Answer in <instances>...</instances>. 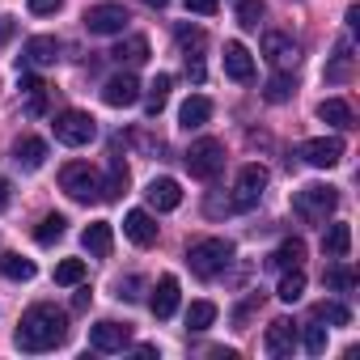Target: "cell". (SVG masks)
Wrapping results in <instances>:
<instances>
[{"instance_id":"6da1fadb","label":"cell","mask_w":360,"mask_h":360,"mask_svg":"<svg viewBox=\"0 0 360 360\" xmlns=\"http://www.w3.org/2000/svg\"><path fill=\"white\" fill-rule=\"evenodd\" d=\"M68 339V314L39 301L22 314V326H18V347L22 352H51Z\"/></svg>"},{"instance_id":"7a4b0ae2","label":"cell","mask_w":360,"mask_h":360,"mask_svg":"<svg viewBox=\"0 0 360 360\" xmlns=\"http://www.w3.org/2000/svg\"><path fill=\"white\" fill-rule=\"evenodd\" d=\"M187 263H191V271H195L200 280H217V276L233 263V246H229L225 238H204V242L191 246Z\"/></svg>"},{"instance_id":"3957f363","label":"cell","mask_w":360,"mask_h":360,"mask_svg":"<svg viewBox=\"0 0 360 360\" xmlns=\"http://www.w3.org/2000/svg\"><path fill=\"white\" fill-rule=\"evenodd\" d=\"M60 187H64V195L77 200V204L102 200V178H98V169H94L89 161H68V165L60 169Z\"/></svg>"},{"instance_id":"277c9868","label":"cell","mask_w":360,"mask_h":360,"mask_svg":"<svg viewBox=\"0 0 360 360\" xmlns=\"http://www.w3.org/2000/svg\"><path fill=\"white\" fill-rule=\"evenodd\" d=\"M335 204H339V191L335 187H326V183H309V187H301L297 195H292V212L301 217V221H326L330 212H335Z\"/></svg>"},{"instance_id":"5b68a950","label":"cell","mask_w":360,"mask_h":360,"mask_svg":"<svg viewBox=\"0 0 360 360\" xmlns=\"http://www.w3.org/2000/svg\"><path fill=\"white\" fill-rule=\"evenodd\" d=\"M187 169H191V178H204V183H212V178L225 169V144L212 140V136L195 140V144L187 148Z\"/></svg>"},{"instance_id":"8992f818","label":"cell","mask_w":360,"mask_h":360,"mask_svg":"<svg viewBox=\"0 0 360 360\" xmlns=\"http://www.w3.org/2000/svg\"><path fill=\"white\" fill-rule=\"evenodd\" d=\"M51 127H56V140L68 144V148H81V144H89L98 136V123L85 110H64V115H56Z\"/></svg>"},{"instance_id":"52a82bcc","label":"cell","mask_w":360,"mask_h":360,"mask_svg":"<svg viewBox=\"0 0 360 360\" xmlns=\"http://www.w3.org/2000/svg\"><path fill=\"white\" fill-rule=\"evenodd\" d=\"M301 161L314 165V169H330V165L343 161V140L339 136H314V140L301 144Z\"/></svg>"},{"instance_id":"ba28073f","label":"cell","mask_w":360,"mask_h":360,"mask_svg":"<svg viewBox=\"0 0 360 360\" xmlns=\"http://www.w3.org/2000/svg\"><path fill=\"white\" fill-rule=\"evenodd\" d=\"M263 187H267V169H263V165H242V174H238V195H233V208H238V212L255 208V204L263 200Z\"/></svg>"},{"instance_id":"9c48e42d","label":"cell","mask_w":360,"mask_h":360,"mask_svg":"<svg viewBox=\"0 0 360 360\" xmlns=\"http://www.w3.org/2000/svg\"><path fill=\"white\" fill-rule=\"evenodd\" d=\"M127 26V9L123 5H94L85 13V30L89 34H123Z\"/></svg>"},{"instance_id":"30bf717a","label":"cell","mask_w":360,"mask_h":360,"mask_svg":"<svg viewBox=\"0 0 360 360\" xmlns=\"http://www.w3.org/2000/svg\"><path fill=\"white\" fill-rule=\"evenodd\" d=\"M263 347H267V356H276V360H288V356L297 352V322H288V318H276V322L267 326V335H263Z\"/></svg>"},{"instance_id":"8fae6325","label":"cell","mask_w":360,"mask_h":360,"mask_svg":"<svg viewBox=\"0 0 360 360\" xmlns=\"http://www.w3.org/2000/svg\"><path fill=\"white\" fill-rule=\"evenodd\" d=\"M102 102H106V106H136V102H140V81H136L131 72L110 77V81L102 85Z\"/></svg>"},{"instance_id":"7c38bea8","label":"cell","mask_w":360,"mask_h":360,"mask_svg":"<svg viewBox=\"0 0 360 360\" xmlns=\"http://www.w3.org/2000/svg\"><path fill=\"white\" fill-rule=\"evenodd\" d=\"M127 339H131V326L123 322H94L89 326V343L98 347V352H123L127 347Z\"/></svg>"},{"instance_id":"4fadbf2b","label":"cell","mask_w":360,"mask_h":360,"mask_svg":"<svg viewBox=\"0 0 360 360\" xmlns=\"http://www.w3.org/2000/svg\"><path fill=\"white\" fill-rule=\"evenodd\" d=\"M22 60H26V68H51L60 60V43L51 34H34L26 43V51H22Z\"/></svg>"},{"instance_id":"5bb4252c","label":"cell","mask_w":360,"mask_h":360,"mask_svg":"<svg viewBox=\"0 0 360 360\" xmlns=\"http://www.w3.org/2000/svg\"><path fill=\"white\" fill-rule=\"evenodd\" d=\"M144 195H148V204H153L157 212H174L178 204H183V187H178L174 178H153Z\"/></svg>"},{"instance_id":"9a60e30c","label":"cell","mask_w":360,"mask_h":360,"mask_svg":"<svg viewBox=\"0 0 360 360\" xmlns=\"http://www.w3.org/2000/svg\"><path fill=\"white\" fill-rule=\"evenodd\" d=\"M123 233H127L136 246H153V242H157V221H153L144 208H131V212L123 217Z\"/></svg>"},{"instance_id":"2e32d148","label":"cell","mask_w":360,"mask_h":360,"mask_svg":"<svg viewBox=\"0 0 360 360\" xmlns=\"http://www.w3.org/2000/svg\"><path fill=\"white\" fill-rule=\"evenodd\" d=\"M148 309L157 318H174V309H178V276H161L157 280V288L148 297Z\"/></svg>"},{"instance_id":"e0dca14e","label":"cell","mask_w":360,"mask_h":360,"mask_svg":"<svg viewBox=\"0 0 360 360\" xmlns=\"http://www.w3.org/2000/svg\"><path fill=\"white\" fill-rule=\"evenodd\" d=\"M263 56L276 64V68H292L297 64V47H292V39L288 34H263Z\"/></svg>"},{"instance_id":"ac0fdd59","label":"cell","mask_w":360,"mask_h":360,"mask_svg":"<svg viewBox=\"0 0 360 360\" xmlns=\"http://www.w3.org/2000/svg\"><path fill=\"white\" fill-rule=\"evenodd\" d=\"M81 242H85V250H89L94 259H110V250H115V233H110L106 221H94V225L81 233Z\"/></svg>"},{"instance_id":"d6986e66","label":"cell","mask_w":360,"mask_h":360,"mask_svg":"<svg viewBox=\"0 0 360 360\" xmlns=\"http://www.w3.org/2000/svg\"><path fill=\"white\" fill-rule=\"evenodd\" d=\"M225 72L233 81H250L255 77V60H250V51L242 43H225Z\"/></svg>"},{"instance_id":"ffe728a7","label":"cell","mask_w":360,"mask_h":360,"mask_svg":"<svg viewBox=\"0 0 360 360\" xmlns=\"http://www.w3.org/2000/svg\"><path fill=\"white\" fill-rule=\"evenodd\" d=\"M322 250H326L330 259H347V250H352V225H343V221L326 225V233H322Z\"/></svg>"},{"instance_id":"44dd1931","label":"cell","mask_w":360,"mask_h":360,"mask_svg":"<svg viewBox=\"0 0 360 360\" xmlns=\"http://www.w3.org/2000/svg\"><path fill=\"white\" fill-rule=\"evenodd\" d=\"M178 119H183V127H187V131H195V127H204V123L212 119V102H208L204 94H195V98H187V102H183Z\"/></svg>"},{"instance_id":"7402d4cb","label":"cell","mask_w":360,"mask_h":360,"mask_svg":"<svg viewBox=\"0 0 360 360\" xmlns=\"http://www.w3.org/2000/svg\"><path fill=\"white\" fill-rule=\"evenodd\" d=\"M13 161H18V165H26V169H39V165L47 161V140H39V136H26V140H18V148H13Z\"/></svg>"},{"instance_id":"603a6c76","label":"cell","mask_w":360,"mask_h":360,"mask_svg":"<svg viewBox=\"0 0 360 360\" xmlns=\"http://www.w3.org/2000/svg\"><path fill=\"white\" fill-rule=\"evenodd\" d=\"M318 119L330 123V127H352V123H356V115H352V106H347L343 98H326V102L318 106Z\"/></svg>"},{"instance_id":"cb8c5ba5","label":"cell","mask_w":360,"mask_h":360,"mask_svg":"<svg viewBox=\"0 0 360 360\" xmlns=\"http://www.w3.org/2000/svg\"><path fill=\"white\" fill-rule=\"evenodd\" d=\"M301 259H305V242H301V238H288V242H280V250H276L267 263L280 267V271H288V267H301Z\"/></svg>"},{"instance_id":"d4e9b609","label":"cell","mask_w":360,"mask_h":360,"mask_svg":"<svg viewBox=\"0 0 360 360\" xmlns=\"http://www.w3.org/2000/svg\"><path fill=\"white\" fill-rule=\"evenodd\" d=\"M110 56H115L119 64H131V68H136V64H144V60H148V39H140V34H136V39L119 43V47H115Z\"/></svg>"},{"instance_id":"484cf974","label":"cell","mask_w":360,"mask_h":360,"mask_svg":"<svg viewBox=\"0 0 360 360\" xmlns=\"http://www.w3.org/2000/svg\"><path fill=\"white\" fill-rule=\"evenodd\" d=\"M123 191H127V165H123V157H115L106 183H102V200H119Z\"/></svg>"},{"instance_id":"4316f807","label":"cell","mask_w":360,"mask_h":360,"mask_svg":"<svg viewBox=\"0 0 360 360\" xmlns=\"http://www.w3.org/2000/svg\"><path fill=\"white\" fill-rule=\"evenodd\" d=\"M292 89H297L292 72H284V68H280V72L263 85V98H267V102H288V98H292Z\"/></svg>"},{"instance_id":"83f0119b","label":"cell","mask_w":360,"mask_h":360,"mask_svg":"<svg viewBox=\"0 0 360 360\" xmlns=\"http://www.w3.org/2000/svg\"><path fill=\"white\" fill-rule=\"evenodd\" d=\"M301 292H305V271L301 267H288L284 280H280V288H276V297L292 305V301H301Z\"/></svg>"},{"instance_id":"f1b7e54d","label":"cell","mask_w":360,"mask_h":360,"mask_svg":"<svg viewBox=\"0 0 360 360\" xmlns=\"http://www.w3.org/2000/svg\"><path fill=\"white\" fill-rule=\"evenodd\" d=\"M314 322L347 326V322H352V309H347V305H339V301H318V305H314Z\"/></svg>"},{"instance_id":"f546056e","label":"cell","mask_w":360,"mask_h":360,"mask_svg":"<svg viewBox=\"0 0 360 360\" xmlns=\"http://www.w3.org/2000/svg\"><path fill=\"white\" fill-rule=\"evenodd\" d=\"M0 276L5 280H34V263L22 255H0Z\"/></svg>"},{"instance_id":"4dcf8cb0","label":"cell","mask_w":360,"mask_h":360,"mask_svg":"<svg viewBox=\"0 0 360 360\" xmlns=\"http://www.w3.org/2000/svg\"><path fill=\"white\" fill-rule=\"evenodd\" d=\"M64 225H68V221H64L60 212L43 217V221H39V229H34V242H39V246H51V242H60V238H64Z\"/></svg>"},{"instance_id":"1f68e13d","label":"cell","mask_w":360,"mask_h":360,"mask_svg":"<svg viewBox=\"0 0 360 360\" xmlns=\"http://www.w3.org/2000/svg\"><path fill=\"white\" fill-rule=\"evenodd\" d=\"M217 322V305L212 301H191V309H187V326L191 330H208Z\"/></svg>"},{"instance_id":"d6a6232c","label":"cell","mask_w":360,"mask_h":360,"mask_svg":"<svg viewBox=\"0 0 360 360\" xmlns=\"http://www.w3.org/2000/svg\"><path fill=\"white\" fill-rule=\"evenodd\" d=\"M322 284L335 288V292H352V288H356V271H352V267H326V271H322Z\"/></svg>"},{"instance_id":"836d02e7","label":"cell","mask_w":360,"mask_h":360,"mask_svg":"<svg viewBox=\"0 0 360 360\" xmlns=\"http://www.w3.org/2000/svg\"><path fill=\"white\" fill-rule=\"evenodd\" d=\"M178 47H183L187 64H200V51H204V30H178Z\"/></svg>"},{"instance_id":"e575fe53","label":"cell","mask_w":360,"mask_h":360,"mask_svg":"<svg viewBox=\"0 0 360 360\" xmlns=\"http://www.w3.org/2000/svg\"><path fill=\"white\" fill-rule=\"evenodd\" d=\"M347 72H352V43L343 39V43L335 47V64L326 68V77H330V81H347Z\"/></svg>"},{"instance_id":"d590c367","label":"cell","mask_w":360,"mask_h":360,"mask_svg":"<svg viewBox=\"0 0 360 360\" xmlns=\"http://www.w3.org/2000/svg\"><path fill=\"white\" fill-rule=\"evenodd\" d=\"M85 280V263L81 259H64L60 267H56V284H64V288H77Z\"/></svg>"},{"instance_id":"8d00e7d4","label":"cell","mask_w":360,"mask_h":360,"mask_svg":"<svg viewBox=\"0 0 360 360\" xmlns=\"http://www.w3.org/2000/svg\"><path fill=\"white\" fill-rule=\"evenodd\" d=\"M259 22H263V0H238V26L259 30Z\"/></svg>"},{"instance_id":"74e56055","label":"cell","mask_w":360,"mask_h":360,"mask_svg":"<svg viewBox=\"0 0 360 360\" xmlns=\"http://www.w3.org/2000/svg\"><path fill=\"white\" fill-rule=\"evenodd\" d=\"M169 85H174V77H169V72H161V77L148 85V115H157V110L165 106V98H169Z\"/></svg>"},{"instance_id":"f35d334b","label":"cell","mask_w":360,"mask_h":360,"mask_svg":"<svg viewBox=\"0 0 360 360\" xmlns=\"http://www.w3.org/2000/svg\"><path fill=\"white\" fill-rule=\"evenodd\" d=\"M305 352L309 356H322L326 352V322H309L305 326Z\"/></svg>"},{"instance_id":"ab89813d","label":"cell","mask_w":360,"mask_h":360,"mask_svg":"<svg viewBox=\"0 0 360 360\" xmlns=\"http://www.w3.org/2000/svg\"><path fill=\"white\" fill-rule=\"evenodd\" d=\"M183 5H187L191 13H200V18H212V13L221 9V0H183Z\"/></svg>"},{"instance_id":"60d3db41","label":"cell","mask_w":360,"mask_h":360,"mask_svg":"<svg viewBox=\"0 0 360 360\" xmlns=\"http://www.w3.org/2000/svg\"><path fill=\"white\" fill-rule=\"evenodd\" d=\"M64 5V0H30V13H39V18H47V13H56Z\"/></svg>"},{"instance_id":"b9f144b4","label":"cell","mask_w":360,"mask_h":360,"mask_svg":"<svg viewBox=\"0 0 360 360\" xmlns=\"http://www.w3.org/2000/svg\"><path fill=\"white\" fill-rule=\"evenodd\" d=\"M89 301H94V292H89V288H81V292L72 297V309H89Z\"/></svg>"},{"instance_id":"7bdbcfd3","label":"cell","mask_w":360,"mask_h":360,"mask_svg":"<svg viewBox=\"0 0 360 360\" xmlns=\"http://www.w3.org/2000/svg\"><path fill=\"white\" fill-rule=\"evenodd\" d=\"M13 39V18H0V43Z\"/></svg>"},{"instance_id":"ee69618b","label":"cell","mask_w":360,"mask_h":360,"mask_svg":"<svg viewBox=\"0 0 360 360\" xmlns=\"http://www.w3.org/2000/svg\"><path fill=\"white\" fill-rule=\"evenodd\" d=\"M0 208H9V178H0Z\"/></svg>"}]
</instances>
